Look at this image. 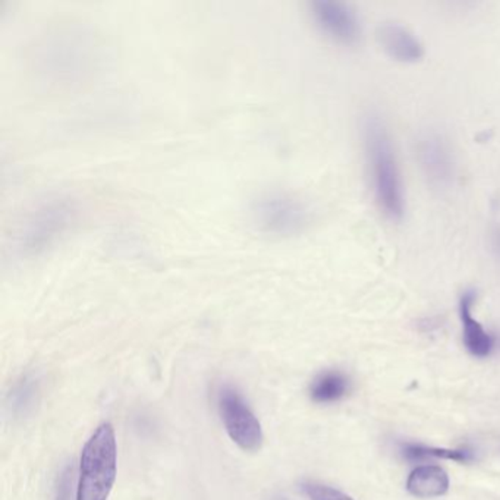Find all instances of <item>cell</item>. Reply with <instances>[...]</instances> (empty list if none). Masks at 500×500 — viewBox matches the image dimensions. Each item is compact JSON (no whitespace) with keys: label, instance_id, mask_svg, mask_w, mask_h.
<instances>
[{"label":"cell","instance_id":"1","mask_svg":"<svg viewBox=\"0 0 500 500\" xmlns=\"http://www.w3.org/2000/svg\"><path fill=\"white\" fill-rule=\"evenodd\" d=\"M363 132L378 209L390 221H401L405 211L404 183L389 132L375 115L367 116Z\"/></svg>","mask_w":500,"mask_h":500},{"label":"cell","instance_id":"2","mask_svg":"<svg viewBox=\"0 0 500 500\" xmlns=\"http://www.w3.org/2000/svg\"><path fill=\"white\" fill-rule=\"evenodd\" d=\"M116 480V439L103 423L85 443L80 461L77 500H107Z\"/></svg>","mask_w":500,"mask_h":500},{"label":"cell","instance_id":"3","mask_svg":"<svg viewBox=\"0 0 500 500\" xmlns=\"http://www.w3.org/2000/svg\"><path fill=\"white\" fill-rule=\"evenodd\" d=\"M77 209L68 199H54L37 207L24 225L20 249L25 256H37L49 249L75 221Z\"/></svg>","mask_w":500,"mask_h":500},{"label":"cell","instance_id":"4","mask_svg":"<svg viewBox=\"0 0 500 500\" xmlns=\"http://www.w3.org/2000/svg\"><path fill=\"white\" fill-rule=\"evenodd\" d=\"M252 219L261 232L275 237H294L311 221L309 207L287 192H269L252 207Z\"/></svg>","mask_w":500,"mask_h":500},{"label":"cell","instance_id":"5","mask_svg":"<svg viewBox=\"0 0 500 500\" xmlns=\"http://www.w3.org/2000/svg\"><path fill=\"white\" fill-rule=\"evenodd\" d=\"M219 413L230 439L244 451H257L263 443L261 424L252 414L242 395L232 386H223L219 392Z\"/></svg>","mask_w":500,"mask_h":500},{"label":"cell","instance_id":"6","mask_svg":"<svg viewBox=\"0 0 500 500\" xmlns=\"http://www.w3.org/2000/svg\"><path fill=\"white\" fill-rule=\"evenodd\" d=\"M311 14L318 27L333 42L349 46L359 39L361 28L351 6L340 2L318 0L311 5Z\"/></svg>","mask_w":500,"mask_h":500},{"label":"cell","instance_id":"7","mask_svg":"<svg viewBox=\"0 0 500 500\" xmlns=\"http://www.w3.org/2000/svg\"><path fill=\"white\" fill-rule=\"evenodd\" d=\"M417 159L428 182L447 187L455 173L451 147L437 132H426L417 142Z\"/></svg>","mask_w":500,"mask_h":500},{"label":"cell","instance_id":"8","mask_svg":"<svg viewBox=\"0 0 500 500\" xmlns=\"http://www.w3.org/2000/svg\"><path fill=\"white\" fill-rule=\"evenodd\" d=\"M477 295L474 290H466L459 299V319L462 323L464 344L471 356L487 358L497 348V338L485 330L480 321L473 316L474 302Z\"/></svg>","mask_w":500,"mask_h":500},{"label":"cell","instance_id":"9","mask_svg":"<svg viewBox=\"0 0 500 500\" xmlns=\"http://www.w3.org/2000/svg\"><path fill=\"white\" fill-rule=\"evenodd\" d=\"M377 40L386 54L402 64H416L424 56V47L416 35L397 23H385L378 27Z\"/></svg>","mask_w":500,"mask_h":500},{"label":"cell","instance_id":"10","mask_svg":"<svg viewBox=\"0 0 500 500\" xmlns=\"http://www.w3.org/2000/svg\"><path fill=\"white\" fill-rule=\"evenodd\" d=\"M407 489L413 496L421 499L443 496L449 490V477L440 466H418L409 474Z\"/></svg>","mask_w":500,"mask_h":500},{"label":"cell","instance_id":"11","mask_svg":"<svg viewBox=\"0 0 500 500\" xmlns=\"http://www.w3.org/2000/svg\"><path fill=\"white\" fill-rule=\"evenodd\" d=\"M349 387V377L342 371H323L309 386V397L318 404H333L347 397Z\"/></svg>","mask_w":500,"mask_h":500},{"label":"cell","instance_id":"12","mask_svg":"<svg viewBox=\"0 0 500 500\" xmlns=\"http://www.w3.org/2000/svg\"><path fill=\"white\" fill-rule=\"evenodd\" d=\"M401 454L407 461H426V459H449V461L466 462L474 461L475 455L470 447L461 449H445V447L426 446L421 443H402Z\"/></svg>","mask_w":500,"mask_h":500},{"label":"cell","instance_id":"13","mask_svg":"<svg viewBox=\"0 0 500 500\" xmlns=\"http://www.w3.org/2000/svg\"><path fill=\"white\" fill-rule=\"evenodd\" d=\"M301 489L309 500H354L340 490L318 481H304Z\"/></svg>","mask_w":500,"mask_h":500},{"label":"cell","instance_id":"14","mask_svg":"<svg viewBox=\"0 0 500 500\" xmlns=\"http://www.w3.org/2000/svg\"><path fill=\"white\" fill-rule=\"evenodd\" d=\"M71 483H73V478L69 480V474L65 473L62 475L61 487H59L58 500H71Z\"/></svg>","mask_w":500,"mask_h":500},{"label":"cell","instance_id":"15","mask_svg":"<svg viewBox=\"0 0 500 500\" xmlns=\"http://www.w3.org/2000/svg\"><path fill=\"white\" fill-rule=\"evenodd\" d=\"M493 249L496 251V256L500 260V226H497L496 230H493Z\"/></svg>","mask_w":500,"mask_h":500}]
</instances>
